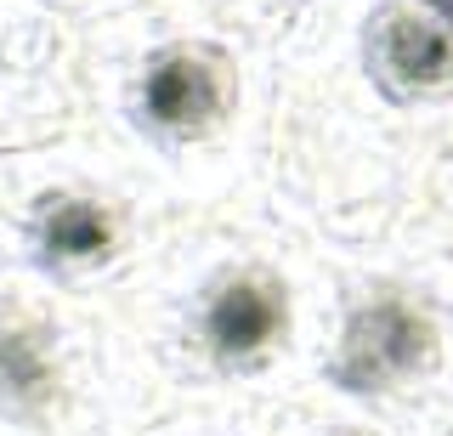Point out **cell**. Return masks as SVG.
I'll return each mask as SVG.
<instances>
[{
    "mask_svg": "<svg viewBox=\"0 0 453 436\" xmlns=\"http://www.w3.org/2000/svg\"><path fill=\"white\" fill-rule=\"evenodd\" d=\"M425 357H431V323L408 301H374L351 312L334 357V379L346 391H386L403 374L425 369Z\"/></svg>",
    "mask_w": 453,
    "mask_h": 436,
    "instance_id": "6da1fadb",
    "label": "cell"
},
{
    "mask_svg": "<svg viewBox=\"0 0 453 436\" xmlns=\"http://www.w3.org/2000/svg\"><path fill=\"white\" fill-rule=\"evenodd\" d=\"M226 74L204 51H165L142 74V119L165 136H193L221 114Z\"/></svg>",
    "mask_w": 453,
    "mask_h": 436,
    "instance_id": "7a4b0ae2",
    "label": "cell"
},
{
    "mask_svg": "<svg viewBox=\"0 0 453 436\" xmlns=\"http://www.w3.org/2000/svg\"><path fill=\"white\" fill-rule=\"evenodd\" d=\"M368 51H374L380 74L408 91H431L453 74V34L436 11L425 18V11L408 6H386L368 29Z\"/></svg>",
    "mask_w": 453,
    "mask_h": 436,
    "instance_id": "3957f363",
    "label": "cell"
},
{
    "mask_svg": "<svg viewBox=\"0 0 453 436\" xmlns=\"http://www.w3.org/2000/svg\"><path fill=\"white\" fill-rule=\"evenodd\" d=\"M283 329V306H278V289L266 284H250V278H238V284L216 289V301H210L204 312V340L216 357L226 363H244L255 357L273 334Z\"/></svg>",
    "mask_w": 453,
    "mask_h": 436,
    "instance_id": "277c9868",
    "label": "cell"
},
{
    "mask_svg": "<svg viewBox=\"0 0 453 436\" xmlns=\"http://www.w3.org/2000/svg\"><path fill=\"white\" fill-rule=\"evenodd\" d=\"M35 238H40V256L51 266H85V261H103L113 249V221L91 199H51L35 221Z\"/></svg>",
    "mask_w": 453,
    "mask_h": 436,
    "instance_id": "5b68a950",
    "label": "cell"
},
{
    "mask_svg": "<svg viewBox=\"0 0 453 436\" xmlns=\"http://www.w3.org/2000/svg\"><path fill=\"white\" fill-rule=\"evenodd\" d=\"M57 391L51 346L35 323H6L0 329V402L6 408H46Z\"/></svg>",
    "mask_w": 453,
    "mask_h": 436,
    "instance_id": "8992f818",
    "label": "cell"
},
{
    "mask_svg": "<svg viewBox=\"0 0 453 436\" xmlns=\"http://www.w3.org/2000/svg\"><path fill=\"white\" fill-rule=\"evenodd\" d=\"M425 6H431V11H436V18H442V23H448V29H453V0H425Z\"/></svg>",
    "mask_w": 453,
    "mask_h": 436,
    "instance_id": "52a82bcc",
    "label": "cell"
}]
</instances>
